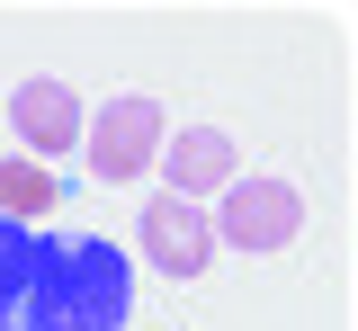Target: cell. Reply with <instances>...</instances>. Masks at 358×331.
<instances>
[{"label":"cell","instance_id":"cell-4","mask_svg":"<svg viewBox=\"0 0 358 331\" xmlns=\"http://www.w3.org/2000/svg\"><path fill=\"white\" fill-rule=\"evenodd\" d=\"M152 170H162L171 197L197 206V197H215V189L242 179V143L224 135V126H179V135H162V161H152Z\"/></svg>","mask_w":358,"mask_h":331},{"label":"cell","instance_id":"cell-2","mask_svg":"<svg viewBox=\"0 0 358 331\" xmlns=\"http://www.w3.org/2000/svg\"><path fill=\"white\" fill-rule=\"evenodd\" d=\"M206 224H215V251L268 260V251H287V242L305 233V197H296V179H278V170H242L233 189H215Z\"/></svg>","mask_w":358,"mask_h":331},{"label":"cell","instance_id":"cell-8","mask_svg":"<svg viewBox=\"0 0 358 331\" xmlns=\"http://www.w3.org/2000/svg\"><path fill=\"white\" fill-rule=\"evenodd\" d=\"M45 206H63V197H54V179H45V161H27V152H18V161H0V215L36 233Z\"/></svg>","mask_w":358,"mask_h":331},{"label":"cell","instance_id":"cell-6","mask_svg":"<svg viewBox=\"0 0 358 331\" xmlns=\"http://www.w3.org/2000/svg\"><path fill=\"white\" fill-rule=\"evenodd\" d=\"M81 98L72 81H18L9 90V135L27 143V161H54V152H81Z\"/></svg>","mask_w":358,"mask_h":331},{"label":"cell","instance_id":"cell-5","mask_svg":"<svg viewBox=\"0 0 358 331\" xmlns=\"http://www.w3.org/2000/svg\"><path fill=\"white\" fill-rule=\"evenodd\" d=\"M143 260L162 269V278H206L215 269V224H206V206H188V197H152L143 206Z\"/></svg>","mask_w":358,"mask_h":331},{"label":"cell","instance_id":"cell-3","mask_svg":"<svg viewBox=\"0 0 358 331\" xmlns=\"http://www.w3.org/2000/svg\"><path fill=\"white\" fill-rule=\"evenodd\" d=\"M162 135H171V117H162V98H108V108H90L81 117V152H90V179L99 189H134L152 161H162Z\"/></svg>","mask_w":358,"mask_h":331},{"label":"cell","instance_id":"cell-1","mask_svg":"<svg viewBox=\"0 0 358 331\" xmlns=\"http://www.w3.org/2000/svg\"><path fill=\"white\" fill-rule=\"evenodd\" d=\"M126 314H134V269L108 233H36L18 331H126Z\"/></svg>","mask_w":358,"mask_h":331},{"label":"cell","instance_id":"cell-7","mask_svg":"<svg viewBox=\"0 0 358 331\" xmlns=\"http://www.w3.org/2000/svg\"><path fill=\"white\" fill-rule=\"evenodd\" d=\"M27 278H36V233L0 215V331H18V304H27Z\"/></svg>","mask_w":358,"mask_h":331}]
</instances>
